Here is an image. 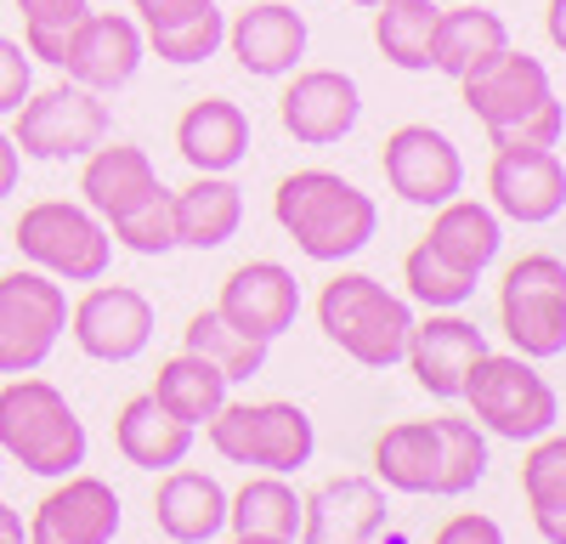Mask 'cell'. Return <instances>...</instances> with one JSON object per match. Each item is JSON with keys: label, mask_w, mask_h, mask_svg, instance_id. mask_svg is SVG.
Segmentation results:
<instances>
[{"label": "cell", "mask_w": 566, "mask_h": 544, "mask_svg": "<svg viewBox=\"0 0 566 544\" xmlns=\"http://www.w3.org/2000/svg\"><path fill=\"white\" fill-rule=\"evenodd\" d=\"M277 119H283V130H290L295 143L335 148V143H346V136L357 130V119H363V91L340 69H306V74H295L290 85H283Z\"/></svg>", "instance_id": "cell-14"}, {"label": "cell", "mask_w": 566, "mask_h": 544, "mask_svg": "<svg viewBox=\"0 0 566 544\" xmlns=\"http://www.w3.org/2000/svg\"><path fill=\"white\" fill-rule=\"evenodd\" d=\"M130 12L159 63L193 69V63H210L227 45V18L216 0H130Z\"/></svg>", "instance_id": "cell-19"}, {"label": "cell", "mask_w": 566, "mask_h": 544, "mask_svg": "<svg viewBox=\"0 0 566 544\" xmlns=\"http://www.w3.org/2000/svg\"><path fill=\"white\" fill-rule=\"evenodd\" d=\"M386 527V488L374 477H335L301 499V544H374Z\"/></svg>", "instance_id": "cell-20"}, {"label": "cell", "mask_w": 566, "mask_h": 544, "mask_svg": "<svg viewBox=\"0 0 566 544\" xmlns=\"http://www.w3.org/2000/svg\"><path fill=\"white\" fill-rule=\"evenodd\" d=\"M148 57V40H142V23L125 18V12H85L63 45V74L85 91H97V97H114L125 91Z\"/></svg>", "instance_id": "cell-13"}, {"label": "cell", "mask_w": 566, "mask_h": 544, "mask_svg": "<svg viewBox=\"0 0 566 544\" xmlns=\"http://www.w3.org/2000/svg\"><path fill=\"white\" fill-rule=\"evenodd\" d=\"M119 493L103 477H57V488L34 505L29 544H114L119 533Z\"/></svg>", "instance_id": "cell-17"}, {"label": "cell", "mask_w": 566, "mask_h": 544, "mask_svg": "<svg viewBox=\"0 0 566 544\" xmlns=\"http://www.w3.org/2000/svg\"><path fill=\"white\" fill-rule=\"evenodd\" d=\"M159 188H165V181H159L154 159L142 154V148H130V143H103V148L85 154L80 193H85V210L91 216H103V227L119 221V216H130L136 205H148Z\"/></svg>", "instance_id": "cell-23"}, {"label": "cell", "mask_w": 566, "mask_h": 544, "mask_svg": "<svg viewBox=\"0 0 566 544\" xmlns=\"http://www.w3.org/2000/svg\"><path fill=\"white\" fill-rule=\"evenodd\" d=\"M227 391H232V380L216 369L210 357H199V352H176V357H165V363H159V380H154L159 408H165V415H176L181 426H193V431L210 426V420L221 415Z\"/></svg>", "instance_id": "cell-30"}, {"label": "cell", "mask_w": 566, "mask_h": 544, "mask_svg": "<svg viewBox=\"0 0 566 544\" xmlns=\"http://www.w3.org/2000/svg\"><path fill=\"white\" fill-rule=\"evenodd\" d=\"M227 52L239 57V69L255 74V80H283L306 57V18L295 7H283V0L244 7L227 23Z\"/></svg>", "instance_id": "cell-21"}, {"label": "cell", "mask_w": 566, "mask_h": 544, "mask_svg": "<svg viewBox=\"0 0 566 544\" xmlns=\"http://www.w3.org/2000/svg\"><path fill=\"white\" fill-rule=\"evenodd\" d=\"M522 493L544 544H566V437H538L527 465H522Z\"/></svg>", "instance_id": "cell-33"}, {"label": "cell", "mask_w": 566, "mask_h": 544, "mask_svg": "<svg viewBox=\"0 0 566 544\" xmlns=\"http://www.w3.org/2000/svg\"><path fill=\"white\" fill-rule=\"evenodd\" d=\"M227 527L244 538H290L301 533V493L283 477H250L239 493L227 499Z\"/></svg>", "instance_id": "cell-32"}, {"label": "cell", "mask_w": 566, "mask_h": 544, "mask_svg": "<svg viewBox=\"0 0 566 544\" xmlns=\"http://www.w3.org/2000/svg\"><path fill=\"white\" fill-rule=\"evenodd\" d=\"M205 437L227 465H255L272 477L312 465L317 453V426L301 402H221Z\"/></svg>", "instance_id": "cell-6"}, {"label": "cell", "mask_w": 566, "mask_h": 544, "mask_svg": "<svg viewBox=\"0 0 566 544\" xmlns=\"http://www.w3.org/2000/svg\"><path fill=\"white\" fill-rule=\"evenodd\" d=\"M193 426H181L176 415H165L159 408V397L154 391H142V397H130L125 408H119V420H114V442H119V453L136 465V471H176V465H187V453H193Z\"/></svg>", "instance_id": "cell-27"}, {"label": "cell", "mask_w": 566, "mask_h": 544, "mask_svg": "<svg viewBox=\"0 0 566 544\" xmlns=\"http://www.w3.org/2000/svg\"><path fill=\"white\" fill-rule=\"evenodd\" d=\"M431 544H504V527H499L493 516H476V511H464V516L442 522Z\"/></svg>", "instance_id": "cell-40"}, {"label": "cell", "mask_w": 566, "mask_h": 544, "mask_svg": "<svg viewBox=\"0 0 566 544\" xmlns=\"http://www.w3.org/2000/svg\"><path fill=\"white\" fill-rule=\"evenodd\" d=\"M12 244L29 266L52 272L57 284H97L114 266V239H108L103 216H91L85 205H69V199L29 205L18 216Z\"/></svg>", "instance_id": "cell-7"}, {"label": "cell", "mask_w": 566, "mask_h": 544, "mask_svg": "<svg viewBox=\"0 0 566 544\" xmlns=\"http://www.w3.org/2000/svg\"><path fill=\"white\" fill-rule=\"evenodd\" d=\"M216 312H221L239 335L272 346L277 335L295 329V317H301V284H295V272L283 266V261H244V266L221 284Z\"/></svg>", "instance_id": "cell-16"}, {"label": "cell", "mask_w": 566, "mask_h": 544, "mask_svg": "<svg viewBox=\"0 0 566 544\" xmlns=\"http://www.w3.org/2000/svg\"><path fill=\"white\" fill-rule=\"evenodd\" d=\"M431 426H437V442H442L437 499H459V493H470L488 477V431L476 420H459V415H442Z\"/></svg>", "instance_id": "cell-35"}, {"label": "cell", "mask_w": 566, "mask_h": 544, "mask_svg": "<svg viewBox=\"0 0 566 544\" xmlns=\"http://www.w3.org/2000/svg\"><path fill=\"white\" fill-rule=\"evenodd\" d=\"M108 239L130 255H170L176 250V216H170V188H159L148 205L108 221Z\"/></svg>", "instance_id": "cell-38"}, {"label": "cell", "mask_w": 566, "mask_h": 544, "mask_svg": "<svg viewBox=\"0 0 566 544\" xmlns=\"http://www.w3.org/2000/svg\"><path fill=\"white\" fill-rule=\"evenodd\" d=\"M499 324L515 357H527V363L566 352V261L560 255H522L504 266Z\"/></svg>", "instance_id": "cell-8"}, {"label": "cell", "mask_w": 566, "mask_h": 544, "mask_svg": "<svg viewBox=\"0 0 566 544\" xmlns=\"http://www.w3.org/2000/svg\"><path fill=\"white\" fill-rule=\"evenodd\" d=\"M250 114L227 97H199L176 119V154L199 176H232L250 159Z\"/></svg>", "instance_id": "cell-22"}, {"label": "cell", "mask_w": 566, "mask_h": 544, "mask_svg": "<svg viewBox=\"0 0 566 544\" xmlns=\"http://www.w3.org/2000/svg\"><path fill=\"white\" fill-rule=\"evenodd\" d=\"M437 477H442V442L431 420H402L374 437V482L380 488L419 499L437 493Z\"/></svg>", "instance_id": "cell-28"}, {"label": "cell", "mask_w": 566, "mask_h": 544, "mask_svg": "<svg viewBox=\"0 0 566 544\" xmlns=\"http://www.w3.org/2000/svg\"><path fill=\"white\" fill-rule=\"evenodd\" d=\"M181 352L210 357L232 386H239V380H255V375L266 369V346H261V341H250V335H239L221 312H193V317H187V329H181Z\"/></svg>", "instance_id": "cell-34"}, {"label": "cell", "mask_w": 566, "mask_h": 544, "mask_svg": "<svg viewBox=\"0 0 566 544\" xmlns=\"http://www.w3.org/2000/svg\"><path fill=\"white\" fill-rule=\"evenodd\" d=\"M437 7H459V0H437Z\"/></svg>", "instance_id": "cell-47"}, {"label": "cell", "mask_w": 566, "mask_h": 544, "mask_svg": "<svg viewBox=\"0 0 566 544\" xmlns=\"http://www.w3.org/2000/svg\"><path fill=\"white\" fill-rule=\"evenodd\" d=\"M459 91H464V108L482 119L493 148H560L566 108L549 85V69L533 52L504 45V52L470 69Z\"/></svg>", "instance_id": "cell-1"}, {"label": "cell", "mask_w": 566, "mask_h": 544, "mask_svg": "<svg viewBox=\"0 0 566 544\" xmlns=\"http://www.w3.org/2000/svg\"><path fill=\"white\" fill-rule=\"evenodd\" d=\"M29 91H34V57L0 34V114H18Z\"/></svg>", "instance_id": "cell-39"}, {"label": "cell", "mask_w": 566, "mask_h": 544, "mask_svg": "<svg viewBox=\"0 0 566 544\" xmlns=\"http://www.w3.org/2000/svg\"><path fill=\"white\" fill-rule=\"evenodd\" d=\"M0 544H29V522L7 505V499H0Z\"/></svg>", "instance_id": "cell-43"}, {"label": "cell", "mask_w": 566, "mask_h": 544, "mask_svg": "<svg viewBox=\"0 0 566 544\" xmlns=\"http://www.w3.org/2000/svg\"><path fill=\"white\" fill-rule=\"evenodd\" d=\"M23 12V52L34 63H63V45L74 34V23L91 12V0H18Z\"/></svg>", "instance_id": "cell-37"}, {"label": "cell", "mask_w": 566, "mask_h": 544, "mask_svg": "<svg viewBox=\"0 0 566 544\" xmlns=\"http://www.w3.org/2000/svg\"><path fill=\"white\" fill-rule=\"evenodd\" d=\"M352 7H368V12H374V7H380V0H352Z\"/></svg>", "instance_id": "cell-45"}, {"label": "cell", "mask_w": 566, "mask_h": 544, "mask_svg": "<svg viewBox=\"0 0 566 544\" xmlns=\"http://www.w3.org/2000/svg\"><path fill=\"white\" fill-rule=\"evenodd\" d=\"M69 329V295L52 272L23 266L0 279V375H34Z\"/></svg>", "instance_id": "cell-10"}, {"label": "cell", "mask_w": 566, "mask_h": 544, "mask_svg": "<svg viewBox=\"0 0 566 544\" xmlns=\"http://www.w3.org/2000/svg\"><path fill=\"white\" fill-rule=\"evenodd\" d=\"M448 266L470 272V279H482V272L499 261L504 250V216L493 205H476V199H448L431 210V233H424Z\"/></svg>", "instance_id": "cell-26"}, {"label": "cell", "mask_w": 566, "mask_h": 544, "mask_svg": "<svg viewBox=\"0 0 566 544\" xmlns=\"http://www.w3.org/2000/svg\"><path fill=\"white\" fill-rule=\"evenodd\" d=\"M380 170L391 181V193L402 205H419V210H437V205L464 193V159L453 148V136L437 125H397L386 136Z\"/></svg>", "instance_id": "cell-12"}, {"label": "cell", "mask_w": 566, "mask_h": 544, "mask_svg": "<svg viewBox=\"0 0 566 544\" xmlns=\"http://www.w3.org/2000/svg\"><path fill=\"white\" fill-rule=\"evenodd\" d=\"M114 130V114L97 91L85 85H52V91H29L18 125H12V143L23 159H45V165H63V159H85L91 148H103Z\"/></svg>", "instance_id": "cell-9"}, {"label": "cell", "mask_w": 566, "mask_h": 544, "mask_svg": "<svg viewBox=\"0 0 566 544\" xmlns=\"http://www.w3.org/2000/svg\"><path fill=\"white\" fill-rule=\"evenodd\" d=\"M402 284H408V301H419L424 312H459L470 295H476V279L459 272V266H448L424 239L402 261Z\"/></svg>", "instance_id": "cell-36"}, {"label": "cell", "mask_w": 566, "mask_h": 544, "mask_svg": "<svg viewBox=\"0 0 566 544\" xmlns=\"http://www.w3.org/2000/svg\"><path fill=\"white\" fill-rule=\"evenodd\" d=\"M510 45V29L499 12H482L476 0H459V7H442L437 34H431V69L448 80H464L476 63H488L493 52Z\"/></svg>", "instance_id": "cell-29"}, {"label": "cell", "mask_w": 566, "mask_h": 544, "mask_svg": "<svg viewBox=\"0 0 566 544\" xmlns=\"http://www.w3.org/2000/svg\"><path fill=\"white\" fill-rule=\"evenodd\" d=\"M0 477H7V453H0Z\"/></svg>", "instance_id": "cell-46"}, {"label": "cell", "mask_w": 566, "mask_h": 544, "mask_svg": "<svg viewBox=\"0 0 566 544\" xmlns=\"http://www.w3.org/2000/svg\"><path fill=\"white\" fill-rule=\"evenodd\" d=\"M459 397L470 402V420H476L482 431H493V437H504V442H538L560 420L555 386L533 369L527 357H515V352L510 357L482 352Z\"/></svg>", "instance_id": "cell-5"}, {"label": "cell", "mask_w": 566, "mask_h": 544, "mask_svg": "<svg viewBox=\"0 0 566 544\" xmlns=\"http://www.w3.org/2000/svg\"><path fill=\"white\" fill-rule=\"evenodd\" d=\"M18 176H23V154L12 143V130H0V199L18 188Z\"/></svg>", "instance_id": "cell-41"}, {"label": "cell", "mask_w": 566, "mask_h": 544, "mask_svg": "<svg viewBox=\"0 0 566 544\" xmlns=\"http://www.w3.org/2000/svg\"><path fill=\"white\" fill-rule=\"evenodd\" d=\"M437 18H442L437 0H380L374 7V45H380V57L402 74H424L431 69Z\"/></svg>", "instance_id": "cell-31"}, {"label": "cell", "mask_w": 566, "mask_h": 544, "mask_svg": "<svg viewBox=\"0 0 566 544\" xmlns=\"http://www.w3.org/2000/svg\"><path fill=\"white\" fill-rule=\"evenodd\" d=\"M482 352H488V335L470 324V317L431 312L424 324L413 317V335H408L402 363H408L413 380L431 391L437 402H459V391H464V380H470V369H476Z\"/></svg>", "instance_id": "cell-18"}, {"label": "cell", "mask_w": 566, "mask_h": 544, "mask_svg": "<svg viewBox=\"0 0 566 544\" xmlns=\"http://www.w3.org/2000/svg\"><path fill=\"white\" fill-rule=\"evenodd\" d=\"M544 34H549L555 52H566V0H549L544 7Z\"/></svg>", "instance_id": "cell-42"}, {"label": "cell", "mask_w": 566, "mask_h": 544, "mask_svg": "<svg viewBox=\"0 0 566 544\" xmlns=\"http://www.w3.org/2000/svg\"><path fill=\"white\" fill-rule=\"evenodd\" d=\"M488 199L499 216L544 227L566 210V165L555 148H493L488 165Z\"/></svg>", "instance_id": "cell-15"}, {"label": "cell", "mask_w": 566, "mask_h": 544, "mask_svg": "<svg viewBox=\"0 0 566 544\" xmlns=\"http://www.w3.org/2000/svg\"><path fill=\"white\" fill-rule=\"evenodd\" d=\"M154 522L170 544H210L227 527V488L210 471H165L154 493Z\"/></svg>", "instance_id": "cell-24"}, {"label": "cell", "mask_w": 566, "mask_h": 544, "mask_svg": "<svg viewBox=\"0 0 566 544\" xmlns=\"http://www.w3.org/2000/svg\"><path fill=\"white\" fill-rule=\"evenodd\" d=\"M272 221L295 239V250L306 261L335 266V261H352L357 250H368V239L380 233V205L340 170H295L277 181Z\"/></svg>", "instance_id": "cell-2"}, {"label": "cell", "mask_w": 566, "mask_h": 544, "mask_svg": "<svg viewBox=\"0 0 566 544\" xmlns=\"http://www.w3.org/2000/svg\"><path fill=\"white\" fill-rule=\"evenodd\" d=\"M69 335L97 363H130L154 346V301L130 284H91L69 306Z\"/></svg>", "instance_id": "cell-11"}, {"label": "cell", "mask_w": 566, "mask_h": 544, "mask_svg": "<svg viewBox=\"0 0 566 544\" xmlns=\"http://www.w3.org/2000/svg\"><path fill=\"white\" fill-rule=\"evenodd\" d=\"M85 426L74 402L40 375H12L0 386V453L29 477H74L85 465Z\"/></svg>", "instance_id": "cell-3"}, {"label": "cell", "mask_w": 566, "mask_h": 544, "mask_svg": "<svg viewBox=\"0 0 566 544\" xmlns=\"http://www.w3.org/2000/svg\"><path fill=\"white\" fill-rule=\"evenodd\" d=\"M317 324L363 369H397L413 335V306L368 272H335L317 295Z\"/></svg>", "instance_id": "cell-4"}, {"label": "cell", "mask_w": 566, "mask_h": 544, "mask_svg": "<svg viewBox=\"0 0 566 544\" xmlns=\"http://www.w3.org/2000/svg\"><path fill=\"white\" fill-rule=\"evenodd\" d=\"M232 544H290V538H244V533H232Z\"/></svg>", "instance_id": "cell-44"}, {"label": "cell", "mask_w": 566, "mask_h": 544, "mask_svg": "<svg viewBox=\"0 0 566 544\" xmlns=\"http://www.w3.org/2000/svg\"><path fill=\"white\" fill-rule=\"evenodd\" d=\"M176 250H221L244 227V188L232 176H193L181 193H170Z\"/></svg>", "instance_id": "cell-25"}]
</instances>
